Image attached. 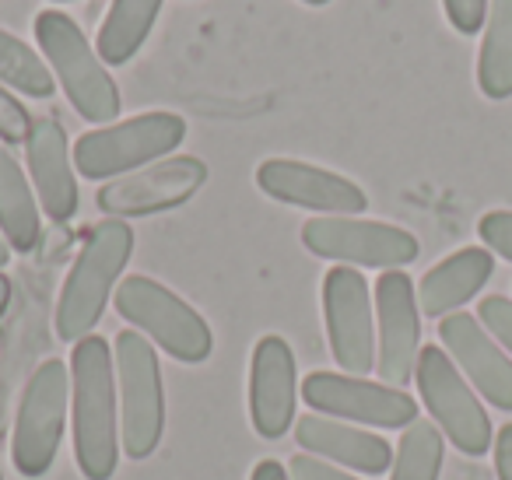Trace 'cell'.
<instances>
[{"label": "cell", "instance_id": "cell-8", "mask_svg": "<svg viewBox=\"0 0 512 480\" xmlns=\"http://www.w3.org/2000/svg\"><path fill=\"white\" fill-rule=\"evenodd\" d=\"M418 393L432 414L435 428L463 452V456H484L491 445V421L488 410L474 396V389L463 382L460 368L446 354V347H421L418 365H414Z\"/></svg>", "mask_w": 512, "mask_h": 480}, {"label": "cell", "instance_id": "cell-32", "mask_svg": "<svg viewBox=\"0 0 512 480\" xmlns=\"http://www.w3.org/2000/svg\"><path fill=\"white\" fill-rule=\"evenodd\" d=\"M8 263H11V246H8V239L0 235V270L8 267Z\"/></svg>", "mask_w": 512, "mask_h": 480}, {"label": "cell", "instance_id": "cell-12", "mask_svg": "<svg viewBox=\"0 0 512 480\" xmlns=\"http://www.w3.org/2000/svg\"><path fill=\"white\" fill-rule=\"evenodd\" d=\"M302 400L313 407V414L369 424V428H407L418 421V403L404 389L369 382L362 375L313 372L302 382Z\"/></svg>", "mask_w": 512, "mask_h": 480}, {"label": "cell", "instance_id": "cell-17", "mask_svg": "<svg viewBox=\"0 0 512 480\" xmlns=\"http://www.w3.org/2000/svg\"><path fill=\"white\" fill-rule=\"evenodd\" d=\"M25 155H29V179L43 214H50L60 225L71 221L78 214V176H74L78 169H74V155L64 127L53 116L32 120Z\"/></svg>", "mask_w": 512, "mask_h": 480}, {"label": "cell", "instance_id": "cell-6", "mask_svg": "<svg viewBox=\"0 0 512 480\" xmlns=\"http://www.w3.org/2000/svg\"><path fill=\"white\" fill-rule=\"evenodd\" d=\"M116 393H120V442L123 456L148 459L165 431V386L158 347L144 333L120 330L113 340Z\"/></svg>", "mask_w": 512, "mask_h": 480}, {"label": "cell", "instance_id": "cell-34", "mask_svg": "<svg viewBox=\"0 0 512 480\" xmlns=\"http://www.w3.org/2000/svg\"><path fill=\"white\" fill-rule=\"evenodd\" d=\"M53 4H71V0H53Z\"/></svg>", "mask_w": 512, "mask_h": 480}, {"label": "cell", "instance_id": "cell-26", "mask_svg": "<svg viewBox=\"0 0 512 480\" xmlns=\"http://www.w3.org/2000/svg\"><path fill=\"white\" fill-rule=\"evenodd\" d=\"M32 134V116L11 92L0 88V141L4 144H25Z\"/></svg>", "mask_w": 512, "mask_h": 480}, {"label": "cell", "instance_id": "cell-11", "mask_svg": "<svg viewBox=\"0 0 512 480\" xmlns=\"http://www.w3.org/2000/svg\"><path fill=\"white\" fill-rule=\"evenodd\" d=\"M207 183V165L197 155H172L162 162H151L130 176L109 179L99 186L95 204L106 218H148L172 207H183Z\"/></svg>", "mask_w": 512, "mask_h": 480}, {"label": "cell", "instance_id": "cell-3", "mask_svg": "<svg viewBox=\"0 0 512 480\" xmlns=\"http://www.w3.org/2000/svg\"><path fill=\"white\" fill-rule=\"evenodd\" d=\"M36 43L81 120L109 127L123 106L120 88H116L109 67L102 64L99 50L85 39L81 25L64 11L46 8L36 15Z\"/></svg>", "mask_w": 512, "mask_h": 480}, {"label": "cell", "instance_id": "cell-23", "mask_svg": "<svg viewBox=\"0 0 512 480\" xmlns=\"http://www.w3.org/2000/svg\"><path fill=\"white\" fill-rule=\"evenodd\" d=\"M0 85L15 88L29 99H50L53 95V71L32 46L18 36L0 29Z\"/></svg>", "mask_w": 512, "mask_h": 480}, {"label": "cell", "instance_id": "cell-24", "mask_svg": "<svg viewBox=\"0 0 512 480\" xmlns=\"http://www.w3.org/2000/svg\"><path fill=\"white\" fill-rule=\"evenodd\" d=\"M442 470V431L432 421H414L404 428L393 452L390 480H439Z\"/></svg>", "mask_w": 512, "mask_h": 480}, {"label": "cell", "instance_id": "cell-13", "mask_svg": "<svg viewBox=\"0 0 512 480\" xmlns=\"http://www.w3.org/2000/svg\"><path fill=\"white\" fill-rule=\"evenodd\" d=\"M418 288L404 270H383L376 281V372L386 386L404 389L421 354Z\"/></svg>", "mask_w": 512, "mask_h": 480}, {"label": "cell", "instance_id": "cell-30", "mask_svg": "<svg viewBox=\"0 0 512 480\" xmlns=\"http://www.w3.org/2000/svg\"><path fill=\"white\" fill-rule=\"evenodd\" d=\"M495 470L498 480H512V424H505L495 438Z\"/></svg>", "mask_w": 512, "mask_h": 480}, {"label": "cell", "instance_id": "cell-19", "mask_svg": "<svg viewBox=\"0 0 512 480\" xmlns=\"http://www.w3.org/2000/svg\"><path fill=\"white\" fill-rule=\"evenodd\" d=\"M495 274V256L491 249L467 246L460 253L446 256L442 263H435L418 284V309L425 316L446 319L453 316L460 305H467L477 291L488 284V277Z\"/></svg>", "mask_w": 512, "mask_h": 480}, {"label": "cell", "instance_id": "cell-7", "mask_svg": "<svg viewBox=\"0 0 512 480\" xmlns=\"http://www.w3.org/2000/svg\"><path fill=\"white\" fill-rule=\"evenodd\" d=\"M71 417V365L50 358L25 382L11 431V463L22 477H43L53 466Z\"/></svg>", "mask_w": 512, "mask_h": 480}, {"label": "cell", "instance_id": "cell-16", "mask_svg": "<svg viewBox=\"0 0 512 480\" xmlns=\"http://www.w3.org/2000/svg\"><path fill=\"white\" fill-rule=\"evenodd\" d=\"M439 340L484 400L495 403L498 410H512V361L481 326V319L470 312H453L439 323Z\"/></svg>", "mask_w": 512, "mask_h": 480}, {"label": "cell", "instance_id": "cell-27", "mask_svg": "<svg viewBox=\"0 0 512 480\" xmlns=\"http://www.w3.org/2000/svg\"><path fill=\"white\" fill-rule=\"evenodd\" d=\"M477 235H481V242L491 253H498L502 260L512 263V211L484 214V218L477 221Z\"/></svg>", "mask_w": 512, "mask_h": 480}, {"label": "cell", "instance_id": "cell-18", "mask_svg": "<svg viewBox=\"0 0 512 480\" xmlns=\"http://www.w3.org/2000/svg\"><path fill=\"white\" fill-rule=\"evenodd\" d=\"M295 442L309 456H320L327 463L341 466V470H358V473H386L393 466V449L386 438L372 435V431L351 428L344 421L323 414H306L295 421Z\"/></svg>", "mask_w": 512, "mask_h": 480}, {"label": "cell", "instance_id": "cell-1", "mask_svg": "<svg viewBox=\"0 0 512 480\" xmlns=\"http://www.w3.org/2000/svg\"><path fill=\"white\" fill-rule=\"evenodd\" d=\"M74 463L85 480H113L120 466V393L116 358L106 337H85L71 351Z\"/></svg>", "mask_w": 512, "mask_h": 480}, {"label": "cell", "instance_id": "cell-5", "mask_svg": "<svg viewBox=\"0 0 512 480\" xmlns=\"http://www.w3.org/2000/svg\"><path fill=\"white\" fill-rule=\"evenodd\" d=\"M113 305L130 326H137V333H144L169 358L183 361V365H200L211 358L214 333L207 319L155 277H123Z\"/></svg>", "mask_w": 512, "mask_h": 480}, {"label": "cell", "instance_id": "cell-28", "mask_svg": "<svg viewBox=\"0 0 512 480\" xmlns=\"http://www.w3.org/2000/svg\"><path fill=\"white\" fill-rule=\"evenodd\" d=\"M442 8L460 36H474L488 22V0H442Z\"/></svg>", "mask_w": 512, "mask_h": 480}, {"label": "cell", "instance_id": "cell-4", "mask_svg": "<svg viewBox=\"0 0 512 480\" xmlns=\"http://www.w3.org/2000/svg\"><path fill=\"white\" fill-rule=\"evenodd\" d=\"M186 141V120L176 113H141L109 127L88 130L71 148L81 179L109 183L151 162L169 158Z\"/></svg>", "mask_w": 512, "mask_h": 480}, {"label": "cell", "instance_id": "cell-35", "mask_svg": "<svg viewBox=\"0 0 512 480\" xmlns=\"http://www.w3.org/2000/svg\"><path fill=\"white\" fill-rule=\"evenodd\" d=\"M0 480H4V477H0Z\"/></svg>", "mask_w": 512, "mask_h": 480}, {"label": "cell", "instance_id": "cell-25", "mask_svg": "<svg viewBox=\"0 0 512 480\" xmlns=\"http://www.w3.org/2000/svg\"><path fill=\"white\" fill-rule=\"evenodd\" d=\"M477 319H481L484 330H488L491 337H495L498 344L512 354V298H505V295L481 298V305H477Z\"/></svg>", "mask_w": 512, "mask_h": 480}, {"label": "cell", "instance_id": "cell-33", "mask_svg": "<svg viewBox=\"0 0 512 480\" xmlns=\"http://www.w3.org/2000/svg\"><path fill=\"white\" fill-rule=\"evenodd\" d=\"M302 4H309V8H323V4H330V0H302Z\"/></svg>", "mask_w": 512, "mask_h": 480}, {"label": "cell", "instance_id": "cell-31", "mask_svg": "<svg viewBox=\"0 0 512 480\" xmlns=\"http://www.w3.org/2000/svg\"><path fill=\"white\" fill-rule=\"evenodd\" d=\"M249 480H292V473H288V466H281L278 459H260V463L253 466V473H249Z\"/></svg>", "mask_w": 512, "mask_h": 480}, {"label": "cell", "instance_id": "cell-15", "mask_svg": "<svg viewBox=\"0 0 512 480\" xmlns=\"http://www.w3.org/2000/svg\"><path fill=\"white\" fill-rule=\"evenodd\" d=\"M299 368L285 337L267 333L256 340L249 358V421L260 438H281L295 424Z\"/></svg>", "mask_w": 512, "mask_h": 480}, {"label": "cell", "instance_id": "cell-29", "mask_svg": "<svg viewBox=\"0 0 512 480\" xmlns=\"http://www.w3.org/2000/svg\"><path fill=\"white\" fill-rule=\"evenodd\" d=\"M288 473H292V480H358V477H351V473H344L341 466L327 463V459H320V456H309V452L292 456Z\"/></svg>", "mask_w": 512, "mask_h": 480}, {"label": "cell", "instance_id": "cell-21", "mask_svg": "<svg viewBox=\"0 0 512 480\" xmlns=\"http://www.w3.org/2000/svg\"><path fill=\"white\" fill-rule=\"evenodd\" d=\"M162 4L165 0H113L106 22L99 25V36H95V50H99L102 64H130L137 57V50L148 43Z\"/></svg>", "mask_w": 512, "mask_h": 480}, {"label": "cell", "instance_id": "cell-2", "mask_svg": "<svg viewBox=\"0 0 512 480\" xmlns=\"http://www.w3.org/2000/svg\"><path fill=\"white\" fill-rule=\"evenodd\" d=\"M134 253V228L120 218H106L88 232L78 260L71 263L64 277V288L57 298V337L64 344L92 337L102 312L109 305V295H116L120 277Z\"/></svg>", "mask_w": 512, "mask_h": 480}, {"label": "cell", "instance_id": "cell-9", "mask_svg": "<svg viewBox=\"0 0 512 480\" xmlns=\"http://www.w3.org/2000/svg\"><path fill=\"white\" fill-rule=\"evenodd\" d=\"M302 246L337 267L400 270L418 260L421 246L407 228L369 218H309L302 225Z\"/></svg>", "mask_w": 512, "mask_h": 480}, {"label": "cell", "instance_id": "cell-14", "mask_svg": "<svg viewBox=\"0 0 512 480\" xmlns=\"http://www.w3.org/2000/svg\"><path fill=\"white\" fill-rule=\"evenodd\" d=\"M256 186L278 204L316 211V218H358L369 207V197L358 183L299 158H267L256 169Z\"/></svg>", "mask_w": 512, "mask_h": 480}, {"label": "cell", "instance_id": "cell-10", "mask_svg": "<svg viewBox=\"0 0 512 480\" xmlns=\"http://www.w3.org/2000/svg\"><path fill=\"white\" fill-rule=\"evenodd\" d=\"M323 323L330 354L344 375H362L376 368V309L362 270L330 267L323 277Z\"/></svg>", "mask_w": 512, "mask_h": 480}, {"label": "cell", "instance_id": "cell-20", "mask_svg": "<svg viewBox=\"0 0 512 480\" xmlns=\"http://www.w3.org/2000/svg\"><path fill=\"white\" fill-rule=\"evenodd\" d=\"M0 235L18 253H32L43 235L32 179H25V169L4 144H0Z\"/></svg>", "mask_w": 512, "mask_h": 480}, {"label": "cell", "instance_id": "cell-22", "mask_svg": "<svg viewBox=\"0 0 512 480\" xmlns=\"http://www.w3.org/2000/svg\"><path fill=\"white\" fill-rule=\"evenodd\" d=\"M477 85L491 102L512 95V0H488V25L477 53Z\"/></svg>", "mask_w": 512, "mask_h": 480}]
</instances>
